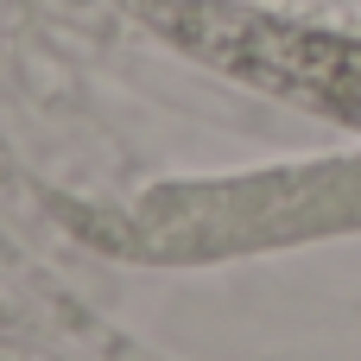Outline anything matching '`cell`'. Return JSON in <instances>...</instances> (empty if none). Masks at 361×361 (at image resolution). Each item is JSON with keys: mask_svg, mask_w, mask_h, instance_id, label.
I'll use <instances>...</instances> for the list:
<instances>
[{"mask_svg": "<svg viewBox=\"0 0 361 361\" xmlns=\"http://www.w3.org/2000/svg\"><path fill=\"white\" fill-rule=\"evenodd\" d=\"M361 222V159H330L311 171H260L228 184H178L159 197H140L133 209L89 216V241L133 254V260H190V254H228L292 235H330Z\"/></svg>", "mask_w": 361, "mask_h": 361, "instance_id": "6da1fadb", "label": "cell"}, {"mask_svg": "<svg viewBox=\"0 0 361 361\" xmlns=\"http://www.w3.org/2000/svg\"><path fill=\"white\" fill-rule=\"evenodd\" d=\"M140 6L197 63H216L279 102L361 127V38L292 25V19L228 6V0H140Z\"/></svg>", "mask_w": 361, "mask_h": 361, "instance_id": "7a4b0ae2", "label": "cell"}]
</instances>
